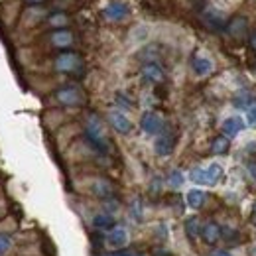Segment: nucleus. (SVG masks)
<instances>
[{
	"label": "nucleus",
	"mask_w": 256,
	"mask_h": 256,
	"mask_svg": "<svg viewBox=\"0 0 256 256\" xmlns=\"http://www.w3.org/2000/svg\"><path fill=\"white\" fill-rule=\"evenodd\" d=\"M223 178V168L219 164H211L209 168H195L190 174V180L199 186H215Z\"/></svg>",
	"instance_id": "1"
},
{
	"label": "nucleus",
	"mask_w": 256,
	"mask_h": 256,
	"mask_svg": "<svg viewBox=\"0 0 256 256\" xmlns=\"http://www.w3.org/2000/svg\"><path fill=\"white\" fill-rule=\"evenodd\" d=\"M87 138L93 142V146L96 148H104V144H106V138H104V130H102V124H100V120L96 118V116H91L89 120H87Z\"/></svg>",
	"instance_id": "2"
},
{
	"label": "nucleus",
	"mask_w": 256,
	"mask_h": 256,
	"mask_svg": "<svg viewBox=\"0 0 256 256\" xmlns=\"http://www.w3.org/2000/svg\"><path fill=\"white\" fill-rule=\"evenodd\" d=\"M81 67V60L77 54H62L56 58V69L62 71V73H71V71H77Z\"/></svg>",
	"instance_id": "3"
},
{
	"label": "nucleus",
	"mask_w": 256,
	"mask_h": 256,
	"mask_svg": "<svg viewBox=\"0 0 256 256\" xmlns=\"http://www.w3.org/2000/svg\"><path fill=\"white\" fill-rule=\"evenodd\" d=\"M140 126L146 134H160L164 130V120L158 112H146L140 120Z\"/></svg>",
	"instance_id": "4"
},
{
	"label": "nucleus",
	"mask_w": 256,
	"mask_h": 256,
	"mask_svg": "<svg viewBox=\"0 0 256 256\" xmlns=\"http://www.w3.org/2000/svg\"><path fill=\"white\" fill-rule=\"evenodd\" d=\"M58 100L65 104V106H79L81 102H83V95L79 93V89H75V87H64V89H60L58 91Z\"/></svg>",
	"instance_id": "5"
},
{
	"label": "nucleus",
	"mask_w": 256,
	"mask_h": 256,
	"mask_svg": "<svg viewBox=\"0 0 256 256\" xmlns=\"http://www.w3.org/2000/svg\"><path fill=\"white\" fill-rule=\"evenodd\" d=\"M106 244L112 248H124L128 244V230L124 226H112L106 234Z\"/></svg>",
	"instance_id": "6"
},
{
	"label": "nucleus",
	"mask_w": 256,
	"mask_h": 256,
	"mask_svg": "<svg viewBox=\"0 0 256 256\" xmlns=\"http://www.w3.org/2000/svg\"><path fill=\"white\" fill-rule=\"evenodd\" d=\"M154 148H156L158 156L172 154V150H174V134L168 132V130H162L160 134H158V138H156V142H154Z\"/></svg>",
	"instance_id": "7"
},
{
	"label": "nucleus",
	"mask_w": 256,
	"mask_h": 256,
	"mask_svg": "<svg viewBox=\"0 0 256 256\" xmlns=\"http://www.w3.org/2000/svg\"><path fill=\"white\" fill-rule=\"evenodd\" d=\"M108 122L112 124V128L120 134H128L132 130V122L128 120V116L124 112H110L108 114Z\"/></svg>",
	"instance_id": "8"
},
{
	"label": "nucleus",
	"mask_w": 256,
	"mask_h": 256,
	"mask_svg": "<svg viewBox=\"0 0 256 256\" xmlns=\"http://www.w3.org/2000/svg\"><path fill=\"white\" fill-rule=\"evenodd\" d=\"M201 236H203V240H205L207 244H215V242L223 236V228L217 223L211 221V223H207L201 228Z\"/></svg>",
	"instance_id": "9"
},
{
	"label": "nucleus",
	"mask_w": 256,
	"mask_h": 256,
	"mask_svg": "<svg viewBox=\"0 0 256 256\" xmlns=\"http://www.w3.org/2000/svg\"><path fill=\"white\" fill-rule=\"evenodd\" d=\"M244 130V120L240 116H228L223 122V132L226 136H236Z\"/></svg>",
	"instance_id": "10"
},
{
	"label": "nucleus",
	"mask_w": 256,
	"mask_h": 256,
	"mask_svg": "<svg viewBox=\"0 0 256 256\" xmlns=\"http://www.w3.org/2000/svg\"><path fill=\"white\" fill-rule=\"evenodd\" d=\"M128 14V6L122 4V2H112L104 8V16L108 20H122L124 16Z\"/></svg>",
	"instance_id": "11"
},
{
	"label": "nucleus",
	"mask_w": 256,
	"mask_h": 256,
	"mask_svg": "<svg viewBox=\"0 0 256 256\" xmlns=\"http://www.w3.org/2000/svg\"><path fill=\"white\" fill-rule=\"evenodd\" d=\"M192 65H193V71L197 75H201V77H205V75H209L213 71V62L209 58H205V56H195Z\"/></svg>",
	"instance_id": "12"
},
{
	"label": "nucleus",
	"mask_w": 256,
	"mask_h": 256,
	"mask_svg": "<svg viewBox=\"0 0 256 256\" xmlns=\"http://www.w3.org/2000/svg\"><path fill=\"white\" fill-rule=\"evenodd\" d=\"M142 75H144V79L150 81V83H162V81H164V69H162L158 64L144 65Z\"/></svg>",
	"instance_id": "13"
},
{
	"label": "nucleus",
	"mask_w": 256,
	"mask_h": 256,
	"mask_svg": "<svg viewBox=\"0 0 256 256\" xmlns=\"http://www.w3.org/2000/svg\"><path fill=\"white\" fill-rule=\"evenodd\" d=\"M93 226L95 228H102V230L112 228L114 226V217L110 213H98V215L93 217Z\"/></svg>",
	"instance_id": "14"
},
{
	"label": "nucleus",
	"mask_w": 256,
	"mask_h": 256,
	"mask_svg": "<svg viewBox=\"0 0 256 256\" xmlns=\"http://www.w3.org/2000/svg\"><path fill=\"white\" fill-rule=\"evenodd\" d=\"M52 42H54L56 48H67V46L73 44V36H71V32H67V30H58V32L52 36Z\"/></svg>",
	"instance_id": "15"
},
{
	"label": "nucleus",
	"mask_w": 256,
	"mask_h": 256,
	"mask_svg": "<svg viewBox=\"0 0 256 256\" xmlns=\"http://www.w3.org/2000/svg\"><path fill=\"white\" fill-rule=\"evenodd\" d=\"M186 201H188V205L192 209H199L205 203V193L201 192V190H192V192H188V195H186Z\"/></svg>",
	"instance_id": "16"
},
{
	"label": "nucleus",
	"mask_w": 256,
	"mask_h": 256,
	"mask_svg": "<svg viewBox=\"0 0 256 256\" xmlns=\"http://www.w3.org/2000/svg\"><path fill=\"white\" fill-rule=\"evenodd\" d=\"M228 148H230V142H228L226 136H217L213 140V144H211V152L213 154H226Z\"/></svg>",
	"instance_id": "17"
},
{
	"label": "nucleus",
	"mask_w": 256,
	"mask_h": 256,
	"mask_svg": "<svg viewBox=\"0 0 256 256\" xmlns=\"http://www.w3.org/2000/svg\"><path fill=\"white\" fill-rule=\"evenodd\" d=\"M186 232H188L192 238H195L197 234H201V224H199V219H197V217H192V219L186 221Z\"/></svg>",
	"instance_id": "18"
},
{
	"label": "nucleus",
	"mask_w": 256,
	"mask_h": 256,
	"mask_svg": "<svg viewBox=\"0 0 256 256\" xmlns=\"http://www.w3.org/2000/svg\"><path fill=\"white\" fill-rule=\"evenodd\" d=\"M228 32L232 34V36H242V34L246 32V20H242V18L232 20L230 26H228Z\"/></svg>",
	"instance_id": "19"
},
{
	"label": "nucleus",
	"mask_w": 256,
	"mask_h": 256,
	"mask_svg": "<svg viewBox=\"0 0 256 256\" xmlns=\"http://www.w3.org/2000/svg\"><path fill=\"white\" fill-rule=\"evenodd\" d=\"M95 193L98 195V197H110L112 195V188L106 184V182H96L95 184Z\"/></svg>",
	"instance_id": "20"
},
{
	"label": "nucleus",
	"mask_w": 256,
	"mask_h": 256,
	"mask_svg": "<svg viewBox=\"0 0 256 256\" xmlns=\"http://www.w3.org/2000/svg\"><path fill=\"white\" fill-rule=\"evenodd\" d=\"M182 184H184V174L180 172V170H174L172 174H170V186L172 188H182Z\"/></svg>",
	"instance_id": "21"
},
{
	"label": "nucleus",
	"mask_w": 256,
	"mask_h": 256,
	"mask_svg": "<svg viewBox=\"0 0 256 256\" xmlns=\"http://www.w3.org/2000/svg\"><path fill=\"white\" fill-rule=\"evenodd\" d=\"M50 24H52L54 28H64V26H67V16H65V14H54V16L50 18Z\"/></svg>",
	"instance_id": "22"
},
{
	"label": "nucleus",
	"mask_w": 256,
	"mask_h": 256,
	"mask_svg": "<svg viewBox=\"0 0 256 256\" xmlns=\"http://www.w3.org/2000/svg\"><path fill=\"white\" fill-rule=\"evenodd\" d=\"M10 246H12V240H10V236H6V234H0V256H4L8 250H10Z\"/></svg>",
	"instance_id": "23"
},
{
	"label": "nucleus",
	"mask_w": 256,
	"mask_h": 256,
	"mask_svg": "<svg viewBox=\"0 0 256 256\" xmlns=\"http://www.w3.org/2000/svg\"><path fill=\"white\" fill-rule=\"evenodd\" d=\"M246 116L250 124H256V98H252V102L246 106Z\"/></svg>",
	"instance_id": "24"
},
{
	"label": "nucleus",
	"mask_w": 256,
	"mask_h": 256,
	"mask_svg": "<svg viewBox=\"0 0 256 256\" xmlns=\"http://www.w3.org/2000/svg\"><path fill=\"white\" fill-rule=\"evenodd\" d=\"M211 256H232L228 250H223V248H217V250H213L211 252Z\"/></svg>",
	"instance_id": "25"
},
{
	"label": "nucleus",
	"mask_w": 256,
	"mask_h": 256,
	"mask_svg": "<svg viewBox=\"0 0 256 256\" xmlns=\"http://www.w3.org/2000/svg\"><path fill=\"white\" fill-rule=\"evenodd\" d=\"M250 46H252V50H256V34L250 38Z\"/></svg>",
	"instance_id": "26"
},
{
	"label": "nucleus",
	"mask_w": 256,
	"mask_h": 256,
	"mask_svg": "<svg viewBox=\"0 0 256 256\" xmlns=\"http://www.w3.org/2000/svg\"><path fill=\"white\" fill-rule=\"evenodd\" d=\"M248 254H250V256H256V244H254V246H250V250H248Z\"/></svg>",
	"instance_id": "27"
},
{
	"label": "nucleus",
	"mask_w": 256,
	"mask_h": 256,
	"mask_svg": "<svg viewBox=\"0 0 256 256\" xmlns=\"http://www.w3.org/2000/svg\"><path fill=\"white\" fill-rule=\"evenodd\" d=\"M124 256H142V254H138V252H124Z\"/></svg>",
	"instance_id": "28"
},
{
	"label": "nucleus",
	"mask_w": 256,
	"mask_h": 256,
	"mask_svg": "<svg viewBox=\"0 0 256 256\" xmlns=\"http://www.w3.org/2000/svg\"><path fill=\"white\" fill-rule=\"evenodd\" d=\"M252 215H254L252 219H254V223H256V205H254V211H252Z\"/></svg>",
	"instance_id": "29"
},
{
	"label": "nucleus",
	"mask_w": 256,
	"mask_h": 256,
	"mask_svg": "<svg viewBox=\"0 0 256 256\" xmlns=\"http://www.w3.org/2000/svg\"><path fill=\"white\" fill-rule=\"evenodd\" d=\"M28 2H40V0H28Z\"/></svg>",
	"instance_id": "30"
}]
</instances>
